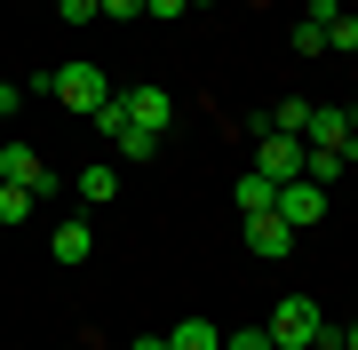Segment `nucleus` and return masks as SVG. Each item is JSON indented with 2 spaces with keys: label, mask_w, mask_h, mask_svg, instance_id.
<instances>
[{
  "label": "nucleus",
  "mask_w": 358,
  "mask_h": 350,
  "mask_svg": "<svg viewBox=\"0 0 358 350\" xmlns=\"http://www.w3.org/2000/svg\"><path fill=\"white\" fill-rule=\"evenodd\" d=\"M319 326H327L319 302H310V295H287L279 311H271L263 335H271V350H310V342H319Z\"/></svg>",
  "instance_id": "obj_1"
},
{
  "label": "nucleus",
  "mask_w": 358,
  "mask_h": 350,
  "mask_svg": "<svg viewBox=\"0 0 358 350\" xmlns=\"http://www.w3.org/2000/svg\"><path fill=\"white\" fill-rule=\"evenodd\" d=\"M303 152H343V159H358V119H350L343 104H310V119H303Z\"/></svg>",
  "instance_id": "obj_2"
},
{
  "label": "nucleus",
  "mask_w": 358,
  "mask_h": 350,
  "mask_svg": "<svg viewBox=\"0 0 358 350\" xmlns=\"http://www.w3.org/2000/svg\"><path fill=\"white\" fill-rule=\"evenodd\" d=\"M48 96H64L72 112H96L103 96H112V80H103L96 64H56V72H48Z\"/></svg>",
  "instance_id": "obj_3"
},
{
  "label": "nucleus",
  "mask_w": 358,
  "mask_h": 350,
  "mask_svg": "<svg viewBox=\"0 0 358 350\" xmlns=\"http://www.w3.org/2000/svg\"><path fill=\"white\" fill-rule=\"evenodd\" d=\"M0 183H24V191L40 199V191H48L56 175H48V159H40L32 143H0Z\"/></svg>",
  "instance_id": "obj_4"
},
{
  "label": "nucleus",
  "mask_w": 358,
  "mask_h": 350,
  "mask_svg": "<svg viewBox=\"0 0 358 350\" xmlns=\"http://www.w3.org/2000/svg\"><path fill=\"white\" fill-rule=\"evenodd\" d=\"M120 112H128V128L159 136L167 119H176V96H167V88H128V96H120Z\"/></svg>",
  "instance_id": "obj_5"
},
{
  "label": "nucleus",
  "mask_w": 358,
  "mask_h": 350,
  "mask_svg": "<svg viewBox=\"0 0 358 350\" xmlns=\"http://www.w3.org/2000/svg\"><path fill=\"white\" fill-rule=\"evenodd\" d=\"M255 175H271V183L303 175V136H263V152H255Z\"/></svg>",
  "instance_id": "obj_6"
},
{
  "label": "nucleus",
  "mask_w": 358,
  "mask_h": 350,
  "mask_svg": "<svg viewBox=\"0 0 358 350\" xmlns=\"http://www.w3.org/2000/svg\"><path fill=\"white\" fill-rule=\"evenodd\" d=\"M247 247H255V255H263V263H279V255H287V247H294V231H287V223H279V215H271V207H263V215H247Z\"/></svg>",
  "instance_id": "obj_7"
},
{
  "label": "nucleus",
  "mask_w": 358,
  "mask_h": 350,
  "mask_svg": "<svg viewBox=\"0 0 358 350\" xmlns=\"http://www.w3.org/2000/svg\"><path fill=\"white\" fill-rule=\"evenodd\" d=\"M88 247H96L88 223H56V231H48V255L56 263H88Z\"/></svg>",
  "instance_id": "obj_8"
},
{
  "label": "nucleus",
  "mask_w": 358,
  "mask_h": 350,
  "mask_svg": "<svg viewBox=\"0 0 358 350\" xmlns=\"http://www.w3.org/2000/svg\"><path fill=\"white\" fill-rule=\"evenodd\" d=\"M231 199H239V215H263L271 199H279V183H271V175H239V183H231Z\"/></svg>",
  "instance_id": "obj_9"
},
{
  "label": "nucleus",
  "mask_w": 358,
  "mask_h": 350,
  "mask_svg": "<svg viewBox=\"0 0 358 350\" xmlns=\"http://www.w3.org/2000/svg\"><path fill=\"white\" fill-rule=\"evenodd\" d=\"M167 350H223V335L207 319H183V326H167Z\"/></svg>",
  "instance_id": "obj_10"
},
{
  "label": "nucleus",
  "mask_w": 358,
  "mask_h": 350,
  "mask_svg": "<svg viewBox=\"0 0 358 350\" xmlns=\"http://www.w3.org/2000/svg\"><path fill=\"white\" fill-rule=\"evenodd\" d=\"M72 183H80V199H88V207H103V199L120 191V168H103V159H96V168H80Z\"/></svg>",
  "instance_id": "obj_11"
},
{
  "label": "nucleus",
  "mask_w": 358,
  "mask_h": 350,
  "mask_svg": "<svg viewBox=\"0 0 358 350\" xmlns=\"http://www.w3.org/2000/svg\"><path fill=\"white\" fill-rule=\"evenodd\" d=\"M32 207H40V199L24 191V183H0V231H8V223H24Z\"/></svg>",
  "instance_id": "obj_12"
},
{
  "label": "nucleus",
  "mask_w": 358,
  "mask_h": 350,
  "mask_svg": "<svg viewBox=\"0 0 358 350\" xmlns=\"http://www.w3.org/2000/svg\"><path fill=\"white\" fill-rule=\"evenodd\" d=\"M112 143H120V159H152V143H159V136H143V128H120Z\"/></svg>",
  "instance_id": "obj_13"
},
{
  "label": "nucleus",
  "mask_w": 358,
  "mask_h": 350,
  "mask_svg": "<svg viewBox=\"0 0 358 350\" xmlns=\"http://www.w3.org/2000/svg\"><path fill=\"white\" fill-rule=\"evenodd\" d=\"M223 350H271V335L263 326H239V335H223Z\"/></svg>",
  "instance_id": "obj_14"
},
{
  "label": "nucleus",
  "mask_w": 358,
  "mask_h": 350,
  "mask_svg": "<svg viewBox=\"0 0 358 350\" xmlns=\"http://www.w3.org/2000/svg\"><path fill=\"white\" fill-rule=\"evenodd\" d=\"M143 16H152V24H176V16H183V0H143Z\"/></svg>",
  "instance_id": "obj_15"
},
{
  "label": "nucleus",
  "mask_w": 358,
  "mask_h": 350,
  "mask_svg": "<svg viewBox=\"0 0 358 350\" xmlns=\"http://www.w3.org/2000/svg\"><path fill=\"white\" fill-rule=\"evenodd\" d=\"M56 8H64V24H88V16H96V0H56Z\"/></svg>",
  "instance_id": "obj_16"
},
{
  "label": "nucleus",
  "mask_w": 358,
  "mask_h": 350,
  "mask_svg": "<svg viewBox=\"0 0 358 350\" xmlns=\"http://www.w3.org/2000/svg\"><path fill=\"white\" fill-rule=\"evenodd\" d=\"M96 16H143V0H96Z\"/></svg>",
  "instance_id": "obj_17"
},
{
  "label": "nucleus",
  "mask_w": 358,
  "mask_h": 350,
  "mask_svg": "<svg viewBox=\"0 0 358 350\" xmlns=\"http://www.w3.org/2000/svg\"><path fill=\"white\" fill-rule=\"evenodd\" d=\"M0 112H24V88H8V80H0Z\"/></svg>",
  "instance_id": "obj_18"
},
{
  "label": "nucleus",
  "mask_w": 358,
  "mask_h": 350,
  "mask_svg": "<svg viewBox=\"0 0 358 350\" xmlns=\"http://www.w3.org/2000/svg\"><path fill=\"white\" fill-rule=\"evenodd\" d=\"M136 350H167V335H143V342H136Z\"/></svg>",
  "instance_id": "obj_19"
},
{
  "label": "nucleus",
  "mask_w": 358,
  "mask_h": 350,
  "mask_svg": "<svg viewBox=\"0 0 358 350\" xmlns=\"http://www.w3.org/2000/svg\"><path fill=\"white\" fill-rule=\"evenodd\" d=\"M183 8H215V0H183Z\"/></svg>",
  "instance_id": "obj_20"
},
{
  "label": "nucleus",
  "mask_w": 358,
  "mask_h": 350,
  "mask_svg": "<svg viewBox=\"0 0 358 350\" xmlns=\"http://www.w3.org/2000/svg\"><path fill=\"white\" fill-rule=\"evenodd\" d=\"M88 350H103V342H88Z\"/></svg>",
  "instance_id": "obj_21"
}]
</instances>
